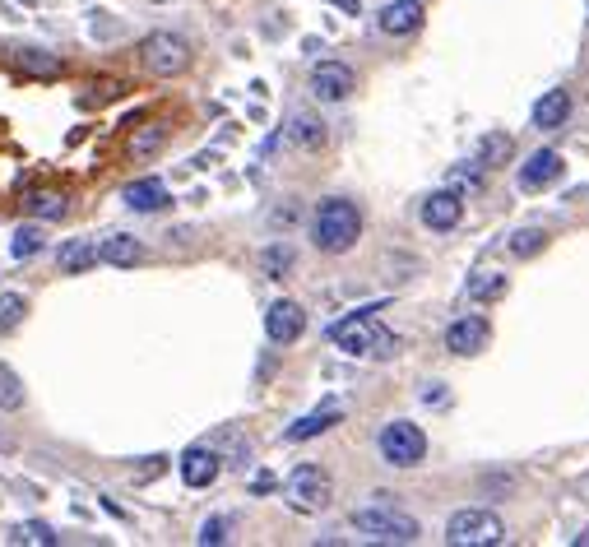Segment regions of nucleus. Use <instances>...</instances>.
Returning a JSON list of instances; mask_svg holds the SVG:
<instances>
[{
  "label": "nucleus",
  "mask_w": 589,
  "mask_h": 547,
  "mask_svg": "<svg viewBox=\"0 0 589 547\" xmlns=\"http://www.w3.org/2000/svg\"><path fill=\"white\" fill-rule=\"evenodd\" d=\"M362 237V209L353 200H321L316 204V214H311V242H316V251L325 255H344L353 251Z\"/></svg>",
  "instance_id": "f257e3e1"
},
{
  "label": "nucleus",
  "mask_w": 589,
  "mask_h": 547,
  "mask_svg": "<svg viewBox=\"0 0 589 547\" xmlns=\"http://www.w3.org/2000/svg\"><path fill=\"white\" fill-rule=\"evenodd\" d=\"M372 311H376V306H367V311L339 320V325L330 330V339L344 348L348 357H390V353H395V334L381 330V325L372 320Z\"/></svg>",
  "instance_id": "f03ea898"
},
{
  "label": "nucleus",
  "mask_w": 589,
  "mask_h": 547,
  "mask_svg": "<svg viewBox=\"0 0 589 547\" xmlns=\"http://www.w3.org/2000/svg\"><path fill=\"white\" fill-rule=\"evenodd\" d=\"M283 501L297 510V515H321L334 501V478L321 469V464H297L283 483Z\"/></svg>",
  "instance_id": "7ed1b4c3"
},
{
  "label": "nucleus",
  "mask_w": 589,
  "mask_h": 547,
  "mask_svg": "<svg viewBox=\"0 0 589 547\" xmlns=\"http://www.w3.org/2000/svg\"><path fill=\"white\" fill-rule=\"evenodd\" d=\"M446 543L450 547H497V543H506V524H501V515H492L483 506H464L446 520Z\"/></svg>",
  "instance_id": "20e7f679"
},
{
  "label": "nucleus",
  "mask_w": 589,
  "mask_h": 547,
  "mask_svg": "<svg viewBox=\"0 0 589 547\" xmlns=\"http://www.w3.org/2000/svg\"><path fill=\"white\" fill-rule=\"evenodd\" d=\"M353 529L372 543H413L418 538V520L395 506H362L353 510Z\"/></svg>",
  "instance_id": "39448f33"
},
{
  "label": "nucleus",
  "mask_w": 589,
  "mask_h": 547,
  "mask_svg": "<svg viewBox=\"0 0 589 547\" xmlns=\"http://www.w3.org/2000/svg\"><path fill=\"white\" fill-rule=\"evenodd\" d=\"M140 61H144V70L158 75V79L186 75V65H191V42L181 38V33L158 28V33H149V38L140 42Z\"/></svg>",
  "instance_id": "423d86ee"
},
{
  "label": "nucleus",
  "mask_w": 589,
  "mask_h": 547,
  "mask_svg": "<svg viewBox=\"0 0 589 547\" xmlns=\"http://www.w3.org/2000/svg\"><path fill=\"white\" fill-rule=\"evenodd\" d=\"M376 446H381L385 464H395V469H418L423 455H427V436H423V427L395 418V422H385L381 427V441H376Z\"/></svg>",
  "instance_id": "0eeeda50"
},
{
  "label": "nucleus",
  "mask_w": 589,
  "mask_h": 547,
  "mask_svg": "<svg viewBox=\"0 0 589 547\" xmlns=\"http://www.w3.org/2000/svg\"><path fill=\"white\" fill-rule=\"evenodd\" d=\"M302 330H307V311H302L297 302H288V297H279V302L265 311V339L269 344H297Z\"/></svg>",
  "instance_id": "6e6552de"
},
{
  "label": "nucleus",
  "mask_w": 589,
  "mask_h": 547,
  "mask_svg": "<svg viewBox=\"0 0 589 547\" xmlns=\"http://www.w3.org/2000/svg\"><path fill=\"white\" fill-rule=\"evenodd\" d=\"M353 89H358V75L344 61H321L311 70V93L321 102H344Z\"/></svg>",
  "instance_id": "1a4fd4ad"
},
{
  "label": "nucleus",
  "mask_w": 589,
  "mask_h": 547,
  "mask_svg": "<svg viewBox=\"0 0 589 547\" xmlns=\"http://www.w3.org/2000/svg\"><path fill=\"white\" fill-rule=\"evenodd\" d=\"M487 339H492V330H487V320H483V316H460V320H450V330H446V348H450L455 357L483 353Z\"/></svg>",
  "instance_id": "9d476101"
},
{
  "label": "nucleus",
  "mask_w": 589,
  "mask_h": 547,
  "mask_svg": "<svg viewBox=\"0 0 589 547\" xmlns=\"http://www.w3.org/2000/svg\"><path fill=\"white\" fill-rule=\"evenodd\" d=\"M562 172H566L562 153H557V149H538V153H529V163L520 167V186H525V191H548V186H557V181H562Z\"/></svg>",
  "instance_id": "9b49d317"
},
{
  "label": "nucleus",
  "mask_w": 589,
  "mask_h": 547,
  "mask_svg": "<svg viewBox=\"0 0 589 547\" xmlns=\"http://www.w3.org/2000/svg\"><path fill=\"white\" fill-rule=\"evenodd\" d=\"M376 28H381L385 38H409L423 28V5L418 0H390L381 14H376Z\"/></svg>",
  "instance_id": "f8f14e48"
},
{
  "label": "nucleus",
  "mask_w": 589,
  "mask_h": 547,
  "mask_svg": "<svg viewBox=\"0 0 589 547\" xmlns=\"http://www.w3.org/2000/svg\"><path fill=\"white\" fill-rule=\"evenodd\" d=\"M218 473H223L218 450L191 446L186 455H181V483H186V487H209V483H218Z\"/></svg>",
  "instance_id": "ddd939ff"
},
{
  "label": "nucleus",
  "mask_w": 589,
  "mask_h": 547,
  "mask_svg": "<svg viewBox=\"0 0 589 547\" xmlns=\"http://www.w3.org/2000/svg\"><path fill=\"white\" fill-rule=\"evenodd\" d=\"M464 218V200L455 191H432L423 200V223L432 232H450Z\"/></svg>",
  "instance_id": "4468645a"
},
{
  "label": "nucleus",
  "mask_w": 589,
  "mask_h": 547,
  "mask_svg": "<svg viewBox=\"0 0 589 547\" xmlns=\"http://www.w3.org/2000/svg\"><path fill=\"white\" fill-rule=\"evenodd\" d=\"M126 204L135 209V214H158V209H167L172 204V195H167V186L158 177H140L126 186Z\"/></svg>",
  "instance_id": "2eb2a0df"
},
{
  "label": "nucleus",
  "mask_w": 589,
  "mask_h": 547,
  "mask_svg": "<svg viewBox=\"0 0 589 547\" xmlns=\"http://www.w3.org/2000/svg\"><path fill=\"white\" fill-rule=\"evenodd\" d=\"M515 153V140L506 135V130H487V135H478L474 144V163L483 167V172H492V167H506Z\"/></svg>",
  "instance_id": "dca6fc26"
},
{
  "label": "nucleus",
  "mask_w": 589,
  "mask_h": 547,
  "mask_svg": "<svg viewBox=\"0 0 589 547\" xmlns=\"http://www.w3.org/2000/svg\"><path fill=\"white\" fill-rule=\"evenodd\" d=\"M98 260H103V265H116V269H130L144 260V246L135 242V237H126V232H112V237H103V246H98Z\"/></svg>",
  "instance_id": "f3484780"
},
{
  "label": "nucleus",
  "mask_w": 589,
  "mask_h": 547,
  "mask_svg": "<svg viewBox=\"0 0 589 547\" xmlns=\"http://www.w3.org/2000/svg\"><path fill=\"white\" fill-rule=\"evenodd\" d=\"M566 116H571V93H566V89H548L543 98L534 102V126L538 130L566 126Z\"/></svg>",
  "instance_id": "a211bd4d"
},
{
  "label": "nucleus",
  "mask_w": 589,
  "mask_h": 547,
  "mask_svg": "<svg viewBox=\"0 0 589 547\" xmlns=\"http://www.w3.org/2000/svg\"><path fill=\"white\" fill-rule=\"evenodd\" d=\"M14 70L33 75V79H56L61 75V56H52V51H42V47H19L14 51Z\"/></svg>",
  "instance_id": "6ab92c4d"
},
{
  "label": "nucleus",
  "mask_w": 589,
  "mask_h": 547,
  "mask_svg": "<svg viewBox=\"0 0 589 547\" xmlns=\"http://www.w3.org/2000/svg\"><path fill=\"white\" fill-rule=\"evenodd\" d=\"M339 408L334 404H325V408H316V413H307V418H297L288 432H283V441H311V436H321V432H330V427H339Z\"/></svg>",
  "instance_id": "aec40b11"
},
{
  "label": "nucleus",
  "mask_w": 589,
  "mask_h": 547,
  "mask_svg": "<svg viewBox=\"0 0 589 547\" xmlns=\"http://www.w3.org/2000/svg\"><path fill=\"white\" fill-rule=\"evenodd\" d=\"M56 265H61V274H89L93 265H98V246L93 242H65L61 246V255H56Z\"/></svg>",
  "instance_id": "412c9836"
},
{
  "label": "nucleus",
  "mask_w": 589,
  "mask_h": 547,
  "mask_svg": "<svg viewBox=\"0 0 589 547\" xmlns=\"http://www.w3.org/2000/svg\"><path fill=\"white\" fill-rule=\"evenodd\" d=\"M297 265V251L288 242H274L260 251V269H265V279H288Z\"/></svg>",
  "instance_id": "4be33fe9"
},
{
  "label": "nucleus",
  "mask_w": 589,
  "mask_h": 547,
  "mask_svg": "<svg viewBox=\"0 0 589 547\" xmlns=\"http://www.w3.org/2000/svg\"><path fill=\"white\" fill-rule=\"evenodd\" d=\"M163 144H167V126H163V121H154V126H140V130H135L126 149H130V158L140 163V158H154Z\"/></svg>",
  "instance_id": "5701e85b"
},
{
  "label": "nucleus",
  "mask_w": 589,
  "mask_h": 547,
  "mask_svg": "<svg viewBox=\"0 0 589 547\" xmlns=\"http://www.w3.org/2000/svg\"><path fill=\"white\" fill-rule=\"evenodd\" d=\"M288 135H293V144H302V149H325V140H330V135H325V126L321 121H316V116H293V126H288Z\"/></svg>",
  "instance_id": "b1692460"
},
{
  "label": "nucleus",
  "mask_w": 589,
  "mask_h": 547,
  "mask_svg": "<svg viewBox=\"0 0 589 547\" xmlns=\"http://www.w3.org/2000/svg\"><path fill=\"white\" fill-rule=\"evenodd\" d=\"M506 274H497V269H483V274H474L469 279V302H492V297H506Z\"/></svg>",
  "instance_id": "393cba45"
},
{
  "label": "nucleus",
  "mask_w": 589,
  "mask_h": 547,
  "mask_svg": "<svg viewBox=\"0 0 589 547\" xmlns=\"http://www.w3.org/2000/svg\"><path fill=\"white\" fill-rule=\"evenodd\" d=\"M10 543H24V547H56V529L42 520H24L10 529Z\"/></svg>",
  "instance_id": "a878e982"
},
{
  "label": "nucleus",
  "mask_w": 589,
  "mask_h": 547,
  "mask_svg": "<svg viewBox=\"0 0 589 547\" xmlns=\"http://www.w3.org/2000/svg\"><path fill=\"white\" fill-rule=\"evenodd\" d=\"M24 209L33 218H65V214H70V200H65V195H56V191H33L24 200Z\"/></svg>",
  "instance_id": "bb28decb"
},
{
  "label": "nucleus",
  "mask_w": 589,
  "mask_h": 547,
  "mask_svg": "<svg viewBox=\"0 0 589 547\" xmlns=\"http://www.w3.org/2000/svg\"><path fill=\"white\" fill-rule=\"evenodd\" d=\"M47 246V237H42V228L38 223H28V228H19L14 232V242H10V255L14 260H33V255Z\"/></svg>",
  "instance_id": "cd10ccee"
},
{
  "label": "nucleus",
  "mask_w": 589,
  "mask_h": 547,
  "mask_svg": "<svg viewBox=\"0 0 589 547\" xmlns=\"http://www.w3.org/2000/svg\"><path fill=\"white\" fill-rule=\"evenodd\" d=\"M543 246H548V232H543V228H520L511 242H506V251L520 255V260H529V255H538Z\"/></svg>",
  "instance_id": "c85d7f7f"
},
{
  "label": "nucleus",
  "mask_w": 589,
  "mask_h": 547,
  "mask_svg": "<svg viewBox=\"0 0 589 547\" xmlns=\"http://www.w3.org/2000/svg\"><path fill=\"white\" fill-rule=\"evenodd\" d=\"M0 408H5V413L24 408V385H19V376H14L5 362H0Z\"/></svg>",
  "instance_id": "c756f323"
},
{
  "label": "nucleus",
  "mask_w": 589,
  "mask_h": 547,
  "mask_svg": "<svg viewBox=\"0 0 589 547\" xmlns=\"http://www.w3.org/2000/svg\"><path fill=\"white\" fill-rule=\"evenodd\" d=\"M24 311H28V297L24 293H0V334L14 330V325L24 320Z\"/></svg>",
  "instance_id": "7c9ffc66"
},
{
  "label": "nucleus",
  "mask_w": 589,
  "mask_h": 547,
  "mask_svg": "<svg viewBox=\"0 0 589 547\" xmlns=\"http://www.w3.org/2000/svg\"><path fill=\"white\" fill-rule=\"evenodd\" d=\"M223 538H228V520H205V524H200V543H205V547L223 543Z\"/></svg>",
  "instance_id": "2f4dec72"
},
{
  "label": "nucleus",
  "mask_w": 589,
  "mask_h": 547,
  "mask_svg": "<svg viewBox=\"0 0 589 547\" xmlns=\"http://www.w3.org/2000/svg\"><path fill=\"white\" fill-rule=\"evenodd\" d=\"M269 487H274V478H269V473H256V483H251V492L260 497V492H269Z\"/></svg>",
  "instance_id": "473e14b6"
},
{
  "label": "nucleus",
  "mask_w": 589,
  "mask_h": 547,
  "mask_svg": "<svg viewBox=\"0 0 589 547\" xmlns=\"http://www.w3.org/2000/svg\"><path fill=\"white\" fill-rule=\"evenodd\" d=\"M330 5H339L344 14H358L362 10V0H330Z\"/></svg>",
  "instance_id": "72a5a7b5"
},
{
  "label": "nucleus",
  "mask_w": 589,
  "mask_h": 547,
  "mask_svg": "<svg viewBox=\"0 0 589 547\" xmlns=\"http://www.w3.org/2000/svg\"><path fill=\"white\" fill-rule=\"evenodd\" d=\"M423 399H427V404H446V390H432V385H427Z\"/></svg>",
  "instance_id": "f704fd0d"
},
{
  "label": "nucleus",
  "mask_w": 589,
  "mask_h": 547,
  "mask_svg": "<svg viewBox=\"0 0 589 547\" xmlns=\"http://www.w3.org/2000/svg\"><path fill=\"white\" fill-rule=\"evenodd\" d=\"M576 547H589V529H580L576 534Z\"/></svg>",
  "instance_id": "c9c22d12"
}]
</instances>
